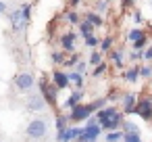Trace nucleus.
<instances>
[{"label":"nucleus","mask_w":152,"mask_h":142,"mask_svg":"<svg viewBox=\"0 0 152 142\" xmlns=\"http://www.w3.org/2000/svg\"><path fill=\"white\" fill-rule=\"evenodd\" d=\"M123 142H142L140 138V132H123Z\"/></svg>","instance_id":"4be33fe9"},{"label":"nucleus","mask_w":152,"mask_h":142,"mask_svg":"<svg viewBox=\"0 0 152 142\" xmlns=\"http://www.w3.org/2000/svg\"><path fill=\"white\" fill-rule=\"evenodd\" d=\"M119 111L115 107H102L96 111V121H102V119H110V117H117Z\"/></svg>","instance_id":"f8f14e48"},{"label":"nucleus","mask_w":152,"mask_h":142,"mask_svg":"<svg viewBox=\"0 0 152 142\" xmlns=\"http://www.w3.org/2000/svg\"><path fill=\"white\" fill-rule=\"evenodd\" d=\"M121 138H123V132H117V129L106 134V142H121Z\"/></svg>","instance_id":"cd10ccee"},{"label":"nucleus","mask_w":152,"mask_h":142,"mask_svg":"<svg viewBox=\"0 0 152 142\" xmlns=\"http://www.w3.org/2000/svg\"><path fill=\"white\" fill-rule=\"evenodd\" d=\"M96 11H98V13L108 11V0H96Z\"/></svg>","instance_id":"72a5a7b5"},{"label":"nucleus","mask_w":152,"mask_h":142,"mask_svg":"<svg viewBox=\"0 0 152 142\" xmlns=\"http://www.w3.org/2000/svg\"><path fill=\"white\" fill-rule=\"evenodd\" d=\"M121 127H123V132H140L137 125L135 123H129V121H121Z\"/></svg>","instance_id":"473e14b6"},{"label":"nucleus","mask_w":152,"mask_h":142,"mask_svg":"<svg viewBox=\"0 0 152 142\" xmlns=\"http://www.w3.org/2000/svg\"><path fill=\"white\" fill-rule=\"evenodd\" d=\"M50 61H52V65H63V61H65V52H61V50L52 52V54H50Z\"/></svg>","instance_id":"a878e982"},{"label":"nucleus","mask_w":152,"mask_h":142,"mask_svg":"<svg viewBox=\"0 0 152 142\" xmlns=\"http://www.w3.org/2000/svg\"><path fill=\"white\" fill-rule=\"evenodd\" d=\"M140 77H144V79H152V65H144V67H140Z\"/></svg>","instance_id":"c756f323"},{"label":"nucleus","mask_w":152,"mask_h":142,"mask_svg":"<svg viewBox=\"0 0 152 142\" xmlns=\"http://www.w3.org/2000/svg\"><path fill=\"white\" fill-rule=\"evenodd\" d=\"M131 115H137V117H142L144 121H150V119H152V98L135 100V104H133V109H131Z\"/></svg>","instance_id":"7ed1b4c3"},{"label":"nucleus","mask_w":152,"mask_h":142,"mask_svg":"<svg viewBox=\"0 0 152 142\" xmlns=\"http://www.w3.org/2000/svg\"><path fill=\"white\" fill-rule=\"evenodd\" d=\"M83 42H86V46H88V48H96V46H98V38H96L94 34L83 36Z\"/></svg>","instance_id":"c85d7f7f"},{"label":"nucleus","mask_w":152,"mask_h":142,"mask_svg":"<svg viewBox=\"0 0 152 142\" xmlns=\"http://www.w3.org/2000/svg\"><path fill=\"white\" fill-rule=\"evenodd\" d=\"M65 19H67L69 23H73V25L79 23V15H77L75 11H67V13H65Z\"/></svg>","instance_id":"2f4dec72"},{"label":"nucleus","mask_w":152,"mask_h":142,"mask_svg":"<svg viewBox=\"0 0 152 142\" xmlns=\"http://www.w3.org/2000/svg\"><path fill=\"white\" fill-rule=\"evenodd\" d=\"M0 142H2V140H0Z\"/></svg>","instance_id":"c03bdc74"},{"label":"nucleus","mask_w":152,"mask_h":142,"mask_svg":"<svg viewBox=\"0 0 152 142\" xmlns=\"http://www.w3.org/2000/svg\"><path fill=\"white\" fill-rule=\"evenodd\" d=\"M131 46H133V50H137V52H142L146 46H148V38L146 36H142V38H137L135 42H131Z\"/></svg>","instance_id":"5701e85b"},{"label":"nucleus","mask_w":152,"mask_h":142,"mask_svg":"<svg viewBox=\"0 0 152 142\" xmlns=\"http://www.w3.org/2000/svg\"><path fill=\"white\" fill-rule=\"evenodd\" d=\"M25 107H27V111H29V113H38V111H44L48 104H46L44 96L38 92V94H29V96H27V102H25Z\"/></svg>","instance_id":"39448f33"},{"label":"nucleus","mask_w":152,"mask_h":142,"mask_svg":"<svg viewBox=\"0 0 152 142\" xmlns=\"http://www.w3.org/2000/svg\"><path fill=\"white\" fill-rule=\"evenodd\" d=\"M123 79H125V82H129V84H137V79H140V67L135 65V67L127 69V71L123 73Z\"/></svg>","instance_id":"2eb2a0df"},{"label":"nucleus","mask_w":152,"mask_h":142,"mask_svg":"<svg viewBox=\"0 0 152 142\" xmlns=\"http://www.w3.org/2000/svg\"><path fill=\"white\" fill-rule=\"evenodd\" d=\"M117 98H119V92H115V90L106 94V100H117Z\"/></svg>","instance_id":"ea45409f"},{"label":"nucleus","mask_w":152,"mask_h":142,"mask_svg":"<svg viewBox=\"0 0 152 142\" xmlns=\"http://www.w3.org/2000/svg\"><path fill=\"white\" fill-rule=\"evenodd\" d=\"M110 52V61L115 63V67H123V63H125V52H123V48L121 50H108Z\"/></svg>","instance_id":"dca6fc26"},{"label":"nucleus","mask_w":152,"mask_h":142,"mask_svg":"<svg viewBox=\"0 0 152 142\" xmlns=\"http://www.w3.org/2000/svg\"><path fill=\"white\" fill-rule=\"evenodd\" d=\"M77 61H79V54H77V52H71V57H69V59H65V61H63V65H65L67 69H73Z\"/></svg>","instance_id":"393cba45"},{"label":"nucleus","mask_w":152,"mask_h":142,"mask_svg":"<svg viewBox=\"0 0 152 142\" xmlns=\"http://www.w3.org/2000/svg\"><path fill=\"white\" fill-rule=\"evenodd\" d=\"M75 40H77V34L75 32H67L61 36V48L63 52H75Z\"/></svg>","instance_id":"0eeeda50"},{"label":"nucleus","mask_w":152,"mask_h":142,"mask_svg":"<svg viewBox=\"0 0 152 142\" xmlns=\"http://www.w3.org/2000/svg\"><path fill=\"white\" fill-rule=\"evenodd\" d=\"M86 21H88V23H92L94 27H100V25L104 23V21H102V17H100L98 13H94V11H88V13H86Z\"/></svg>","instance_id":"f3484780"},{"label":"nucleus","mask_w":152,"mask_h":142,"mask_svg":"<svg viewBox=\"0 0 152 142\" xmlns=\"http://www.w3.org/2000/svg\"><path fill=\"white\" fill-rule=\"evenodd\" d=\"M21 13H23V19H25V23H29V15H31V4H23V7H21Z\"/></svg>","instance_id":"f704fd0d"},{"label":"nucleus","mask_w":152,"mask_h":142,"mask_svg":"<svg viewBox=\"0 0 152 142\" xmlns=\"http://www.w3.org/2000/svg\"><path fill=\"white\" fill-rule=\"evenodd\" d=\"M40 94L44 96L46 104L50 107H56V88L52 82H46V79H40Z\"/></svg>","instance_id":"20e7f679"},{"label":"nucleus","mask_w":152,"mask_h":142,"mask_svg":"<svg viewBox=\"0 0 152 142\" xmlns=\"http://www.w3.org/2000/svg\"><path fill=\"white\" fill-rule=\"evenodd\" d=\"M52 84H54V88H56V90H65L71 82H69V75H67L65 71L54 69V71H52Z\"/></svg>","instance_id":"6e6552de"},{"label":"nucleus","mask_w":152,"mask_h":142,"mask_svg":"<svg viewBox=\"0 0 152 142\" xmlns=\"http://www.w3.org/2000/svg\"><path fill=\"white\" fill-rule=\"evenodd\" d=\"M94 104L90 102V104H75V107H71V113L67 115V119L69 121H73V123H77V121H86L90 115H94Z\"/></svg>","instance_id":"f257e3e1"},{"label":"nucleus","mask_w":152,"mask_h":142,"mask_svg":"<svg viewBox=\"0 0 152 142\" xmlns=\"http://www.w3.org/2000/svg\"><path fill=\"white\" fill-rule=\"evenodd\" d=\"M133 2H135V0H123V4H127V7H129V4H133Z\"/></svg>","instance_id":"79ce46f5"},{"label":"nucleus","mask_w":152,"mask_h":142,"mask_svg":"<svg viewBox=\"0 0 152 142\" xmlns=\"http://www.w3.org/2000/svg\"><path fill=\"white\" fill-rule=\"evenodd\" d=\"M86 69H88V63H86V61H81V59H79V61H77V63H75V71H77V73H83V71H86Z\"/></svg>","instance_id":"e433bc0d"},{"label":"nucleus","mask_w":152,"mask_h":142,"mask_svg":"<svg viewBox=\"0 0 152 142\" xmlns=\"http://www.w3.org/2000/svg\"><path fill=\"white\" fill-rule=\"evenodd\" d=\"M137 59H142V52H137V50H133V52L129 54V61H137Z\"/></svg>","instance_id":"58836bf2"},{"label":"nucleus","mask_w":152,"mask_h":142,"mask_svg":"<svg viewBox=\"0 0 152 142\" xmlns=\"http://www.w3.org/2000/svg\"><path fill=\"white\" fill-rule=\"evenodd\" d=\"M81 0H71V7H75V4H79Z\"/></svg>","instance_id":"37998d69"},{"label":"nucleus","mask_w":152,"mask_h":142,"mask_svg":"<svg viewBox=\"0 0 152 142\" xmlns=\"http://www.w3.org/2000/svg\"><path fill=\"white\" fill-rule=\"evenodd\" d=\"M113 44H115V40H113L110 36H106L104 40H98V46H100V52H102V54L108 52V50H113Z\"/></svg>","instance_id":"a211bd4d"},{"label":"nucleus","mask_w":152,"mask_h":142,"mask_svg":"<svg viewBox=\"0 0 152 142\" xmlns=\"http://www.w3.org/2000/svg\"><path fill=\"white\" fill-rule=\"evenodd\" d=\"M4 11H7V2H0V15H2Z\"/></svg>","instance_id":"a19ab883"},{"label":"nucleus","mask_w":152,"mask_h":142,"mask_svg":"<svg viewBox=\"0 0 152 142\" xmlns=\"http://www.w3.org/2000/svg\"><path fill=\"white\" fill-rule=\"evenodd\" d=\"M67 123H69L67 115H56V136H58V134H63V132L69 127Z\"/></svg>","instance_id":"6ab92c4d"},{"label":"nucleus","mask_w":152,"mask_h":142,"mask_svg":"<svg viewBox=\"0 0 152 142\" xmlns=\"http://www.w3.org/2000/svg\"><path fill=\"white\" fill-rule=\"evenodd\" d=\"M81 100H83V92H81V90H75V92H71V94L67 96V100H65V109H71V107L79 104Z\"/></svg>","instance_id":"ddd939ff"},{"label":"nucleus","mask_w":152,"mask_h":142,"mask_svg":"<svg viewBox=\"0 0 152 142\" xmlns=\"http://www.w3.org/2000/svg\"><path fill=\"white\" fill-rule=\"evenodd\" d=\"M69 75V82H73L77 88H81L83 86V73H77V71H69L67 73Z\"/></svg>","instance_id":"412c9836"},{"label":"nucleus","mask_w":152,"mask_h":142,"mask_svg":"<svg viewBox=\"0 0 152 142\" xmlns=\"http://www.w3.org/2000/svg\"><path fill=\"white\" fill-rule=\"evenodd\" d=\"M79 132H81V127H67L63 134H58L56 138H58V142H73L77 136H79Z\"/></svg>","instance_id":"9b49d317"},{"label":"nucleus","mask_w":152,"mask_h":142,"mask_svg":"<svg viewBox=\"0 0 152 142\" xmlns=\"http://www.w3.org/2000/svg\"><path fill=\"white\" fill-rule=\"evenodd\" d=\"M77 29H79V36H90V34H94V25L92 23H88V21H81L79 25H77Z\"/></svg>","instance_id":"aec40b11"},{"label":"nucleus","mask_w":152,"mask_h":142,"mask_svg":"<svg viewBox=\"0 0 152 142\" xmlns=\"http://www.w3.org/2000/svg\"><path fill=\"white\" fill-rule=\"evenodd\" d=\"M100 61H102V52H100V50H94V52L90 54V59H88L90 65H98Z\"/></svg>","instance_id":"7c9ffc66"},{"label":"nucleus","mask_w":152,"mask_h":142,"mask_svg":"<svg viewBox=\"0 0 152 142\" xmlns=\"http://www.w3.org/2000/svg\"><path fill=\"white\" fill-rule=\"evenodd\" d=\"M142 59H144V61H152V44L142 50Z\"/></svg>","instance_id":"c9c22d12"},{"label":"nucleus","mask_w":152,"mask_h":142,"mask_svg":"<svg viewBox=\"0 0 152 142\" xmlns=\"http://www.w3.org/2000/svg\"><path fill=\"white\" fill-rule=\"evenodd\" d=\"M121 121H123V113H119L117 117H110V119H102V121H98V125L104 132H113V129L121 127Z\"/></svg>","instance_id":"1a4fd4ad"},{"label":"nucleus","mask_w":152,"mask_h":142,"mask_svg":"<svg viewBox=\"0 0 152 142\" xmlns=\"http://www.w3.org/2000/svg\"><path fill=\"white\" fill-rule=\"evenodd\" d=\"M96 69H94V77H100L102 73H106V69H108V65H106V61H100L98 65H94Z\"/></svg>","instance_id":"bb28decb"},{"label":"nucleus","mask_w":152,"mask_h":142,"mask_svg":"<svg viewBox=\"0 0 152 142\" xmlns=\"http://www.w3.org/2000/svg\"><path fill=\"white\" fill-rule=\"evenodd\" d=\"M135 100H137V96H135L133 92H127V94H123V113H131V109H133Z\"/></svg>","instance_id":"4468645a"},{"label":"nucleus","mask_w":152,"mask_h":142,"mask_svg":"<svg viewBox=\"0 0 152 142\" xmlns=\"http://www.w3.org/2000/svg\"><path fill=\"white\" fill-rule=\"evenodd\" d=\"M34 84H36V79H34L31 73H17L15 75V86L19 90H31Z\"/></svg>","instance_id":"423d86ee"},{"label":"nucleus","mask_w":152,"mask_h":142,"mask_svg":"<svg viewBox=\"0 0 152 142\" xmlns=\"http://www.w3.org/2000/svg\"><path fill=\"white\" fill-rule=\"evenodd\" d=\"M133 21H135L137 25L144 21V15H142V11H140V9H137V11H133Z\"/></svg>","instance_id":"4c0bfd02"},{"label":"nucleus","mask_w":152,"mask_h":142,"mask_svg":"<svg viewBox=\"0 0 152 142\" xmlns=\"http://www.w3.org/2000/svg\"><path fill=\"white\" fill-rule=\"evenodd\" d=\"M25 134L31 140H40V138H44L48 134V123L44 119H31L29 125H27V129H25Z\"/></svg>","instance_id":"f03ea898"},{"label":"nucleus","mask_w":152,"mask_h":142,"mask_svg":"<svg viewBox=\"0 0 152 142\" xmlns=\"http://www.w3.org/2000/svg\"><path fill=\"white\" fill-rule=\"evenodd\" d=\"M25 25H27V23H25V19H23L21 9L13 11V13H11V27H13V32H21Z\"/></svg>","instance_id":"9d476101"},{"label":"nucleus","mask_w":152,"mask_h":142,"mask_svg":"<svg viewBox=\"0 0 152 142\" xmlns=\"http://www.w3.org/2000/svg\"><path fill=\"white\" fill-rule=\"evenodd\" d=\"M142 36H146L142 27H133V29H129V34H127V38H129L131 42H135V40H137V38H142Z\"/></svg>","instance_id":"b1692460"}]
</instances>
